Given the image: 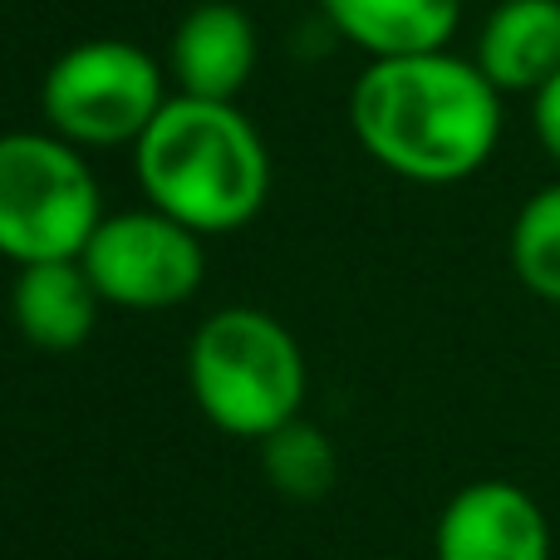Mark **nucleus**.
Masks as SVG:
<instances>
[{
  "instance_id": "6",
  "label": "nucleus",
  "mask_w": 560,
  "mask_h": 560,
  "mask_svg": "<svg viewBox=\"0 0 560 560\" xmlns=\"http://www.w3.org/2000/svg\"><path fill=\"white\" fill-rule=\"evenodd\" d=\"M79 266L108 305L124 310H173L202 285L207 256L192 226L158 212H118L104 217L89 236Z\"/></svg>"
},
{
  "instance_id": "13",
  "label": "nucleus",
  "mask_w": 560,
  "mask_h": 560,
  "mask_svg": "<svg viewBox=\"0 0 560 560\" xmlns=\"http://www.w3.org/2000/svg\"><path fill=\"white\" fill-rule=\"evenodd\" d=\"M512 266L532 295L556 300L560 305V183L541 187V192L516 212Z\"/></svg>"
},
{
  "instance_id": "14",
  "label": "nucleus",
  "mask_w": 560,
  "mask_h": 560,
  "mask_svg": "<svg viewBox=\"0 0 560 560\" xmlns=\"http://www.w3.org/2000/svg\"><path fill=\"white\" fill-rule=\"evenodd\" d=\"M536 138H541V148L560 163V74L551 79V84L536 89Z\"/></svg>"
},
{
  "instance_id": "5",
  "label": "nucleus",
  "mask_w": 560,
  "mask_h": 560,
  "mask_svg": "<svg viewBox=\"0 0 560 560\" xmlns=\"http://www.w3.org/2000/svg\"><path fill=\"white\" fill-rule=\"evenodd\" d=\"M163 104V74L148 49L128 39H84L59 55L39 84L49 128L84 148L138 143Z\"/></svg>"
},
{
  "instance_id": "3",
  "label": "nucleus",
  "mask_w": 560,
  "mask_h": 560,
  "mask_svg": "<svg viewBox=\"0 0 560 560\" xmlns=\"http://www.w3.org/2000/svg\"><path fill=\"white\" fill-rule=\"evenodd\" d=\"M187 384L212 428L232 438H271L300 418L310 378L295 335L276 315L232 305L192 335Z\"/></svg>"
},
{
  "instance_id": "7",
  "label": "nucleus",
  "mask_w": 560,
  "mask_h": 560,
  "mask_svg": "<svg viewBox=\"0 0 560 560\" xmlns=\"http://www.w3.org/2000/svg\"><path fill=\"white\" fill-rule=\"evenodd\" d=\"M433 551L438 560H551V526L532 492L487 477L443 506Z\"/></svg>"
},
{
  "instance_id": "10",
  "label": "nucleus",
  "mask_w": 560,
  "mask_h": 560,
  "mask_svg": "<svg viewBox=\"0 0 560 560\" xmlns=\"http://www.w3.org/2000/svg\"><path fill=\"white\" fill-rule=\"evenodd\" d=\"M104 295L79 261H39L20 266L15 290H10V319L35 349L69 354L94 335V319Z\"/></svg>"
},
{
  "instance_id": "1",
  "label": "nucleus",
  "mask_w": 560,
  "mask_h": 560,
  "mask_svg": "<svg viewBox=\"0 0 560 560\" xmlns=\"http://www.w3.org/2000/svg\"><path fill=\"white\" fill-rule=\"evenodd\" d=\"M349 124L374 163L408 183H463L502 138V94L477 59L404 55L374 59L349 94Z\"/></svg>"
},
{
  "instance_id": "2",
  "label": "nucleus",
  "mask_w": 560,
  "mask_h": 560,
  "mask_svg": "<svg viewBox=\"0 0 560 560\" xmlns=\"http://www.w3.org/2000/svg\"><path fill=\"white\" fill-rule=\"evenodd\" d=\"M133 167L148 202L197 236L246 226L271 192V158L261 133L222 98H167L163 114L133 143Z\"/></svg>"
},
{
  "instance_id": "12",
  "label": "nucleus",
  "mask_w": 560,
  "mask_h": 560,
  "mask_svg": "<svg viewBox=\"0 0 560 560\" xmlns=\"http://www.w3.org/2000/svg\"><path fill=\"white\" fill-rule=\"evenodd\" d=\"M261 463L276 492L295 497V502H315V497H325L335 487L339 457L315 423H300L295 418V423L276 428L271 438H261Z\"/></svg>"
},
{
  "instance_id": "11",
  "label": "nucleus",
  "mask_w": 560,
  "mask_h": 560,
  "mask_svg": "<svg viewBox=\"0 0 560 560\" xmlns=\"http://www.w3.org/2000/svg\"><path fill=\"white\" fill-rule=\"evenodd\" d=\"M329 25L369 59H404L447 49L463 0H319Z\"/></svg>"
},
{
  "instance_id": "4",
  "label": "nucleus",
  "mask_w": 560,
  "mask_h": 560,
  "mask_svg": "<svg viewBox=\"0 0 560 560\" xmlns=\"http://www.w3.org/2000/svg\"><path fill=\"white\" fill-rule=\"evenodd\" d=\"M98 183L59 133H0V256L79 261L98 232Z\"/></svg>"
},
{
  "instance_id": "8",
  "label": "nucleus",
  "mask_w": 560,
  "mask_h": 560,
  "mask_svg": "<svg viewBox=\"0 0 560 560\" xmlns=\"http://www.w3.org/2000/svg\"><path fill=\"white\" fill-rule=\"evenodd\" d=\"M173 74L183 94L232 104L256 74V25L246 10L222 0L197 5L173 35Z\"/></svg>"
},
{
  "instance_id": "9",
  "label": "nucleus",
  "mask_w": 560,
  "mask_h": 560,
  "mask_svg": "<svg viewBox=\"0 0 560 560\" xmlns=\"http://www.w3.org/2000/svg\"><path fill=\"white\" fill-rule=\"evenodd\" d=\"M477 69L497 94H536L560 74V0H502L477 39Z\"/></svg>"
}]
</instances>
